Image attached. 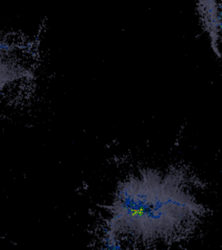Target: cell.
<instances>
[{"label":"cell","instance_id":"6da1fadb","mask_svg":"<svg viewBox=\"0 0 222 250\" xmlns=\"http://www.w3.org/2000/svg\"><path fill=\"white\" fill-rule=\"evenodd\" d=\"M198 10L214 50L217 52V47L222 43V1L200 2Z\"/></svg>","mask_w":222,"mask_h":250}]
</instances>
